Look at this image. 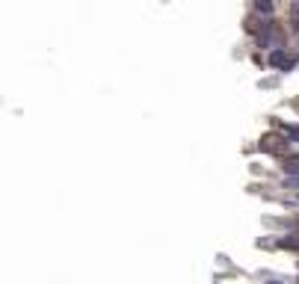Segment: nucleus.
<instances>
[{
  "label": "nucleus",
  "mask_w": 299,
  "mask_h": 284,
  "mask_svg": "<svg viewBox=\"0 0 299 284\" xmlns=\"http://www.w3.org/2000/svg\"><path fill=\"white\" fill-rule=\"evenodd\" d=\"M258 148H261L264 154H273V157L279 160V157H285V154L294 151V142L288 139V133H267V136L258 142Z\"/></svg>",
  "instance_id": "1"
},
{
  "label": "nucleus",
  "mask_w": 299,
  "mask_h": 284,
  "mask_svg": "<svg viewBox=\"0 0 299 284\" xmlns=\"http://www.w3.org/2000/svg\"><path fill=\"white\" fill-rule=\"evenodd\" d=\"M267 65L270 68H279V71H291V68H297V56H291L288 53V47H273L270 53H267Z\"/></svg>",
  "instance_id": "2"
},
{
  "label": "nucleus",
  "mask_w": 299,
  "mask_h": 284,
  "mask_svg": "<svg viewBox=\"0 0 299 284\" xmlns=\"http://www.w3.org/2000/svg\"><path fill=\"white\" fill-rule=\"evenodd\" d=\"M279 169L285 175H299V151H291V154L279 157Z\"/></svg>",
  "instance_id": "3"
},
{
  "label": "nucleus",
  "mask_w": 299,
  "mask_h": 284,
  "mask_svg": "<svg viewBox=\"0 0 299 284\" xmlns=\"http://www.w3.org/2000/svg\"><path fill=\"white\" fill-rule=\"evenodd\" d=\"M279 246H282V249H291V252H299V231H294V234H285V237L279 240Z\"/></svg>",
  "instance_id": "4"
},
{
  "label": "nucleus",
  "mask_w": 299,
  "mask_h": 284,
  "mask_svg": "<svg viewBox=\"0 0 299 284\" xmlns=\"http://www.w3.org/2000/svg\"><path fill=\"white\" fill-rule=\"evenodd\" d=\"M279 130H282V133H288V139H291L294 145L299 142V122H294V124H279Z\"/></svg>",
  "instance_id": "5"
},
{
  "label": "nucleus",
  "mask_w": 299,
  "mask_h": 284,
  "mask_svg": "<svg viewBox=\"0 0 299 284\" xmlns=\"http://www.w3.org/2000/svg\"><path fill=\"white\" fill-rule=\"evenodd\" d=\"M255 12H261V15H273V12H276V0H255Z\"/></svg>",
  "instance_id": "6"
},
{
  "label": "nucleus",
  "mask_w": 299,
  "mask_h": 284,
  "mask_svg": "<svg viewBox=\"0 0 299 284\" xmlns=\"http://www.w3.org/2000/svg\"><path fill=\"white\" fill-rule=\"evenodd\" d=\"M282 187H285V190H297V193H299V175H285Z\"/></svg>",
  "instance_id": "7"
},
{
  "label": "nucleus",
  "mask_w": 299,
  "mask_h": 284,
  "mask_svg": "<svg viewBox=\"0 0 299 284\" xmlns=\"http://www.w3.org/2000/svg\"><path fill=\"white\" fill-rule=\"evenodd\" d=\"M264 284H282V282H276V279H267V282H264Z\"/></svg>",
  "instance_id": "8"
},
{
  "label": "nucleus",
  "mask_w": 299,
  "mask_h": 284,
  "mask_svg": "<svg viewBox=\"0 0 299 284\" xmlns=\"http://www.w3.org/2000/svg\"><path fill=\"white\" fill-rule=\"evenodd\" d=\"M291 6H299V0H291Z\"/></svg>",
  "instance_id": "9"
}]
</instances>
